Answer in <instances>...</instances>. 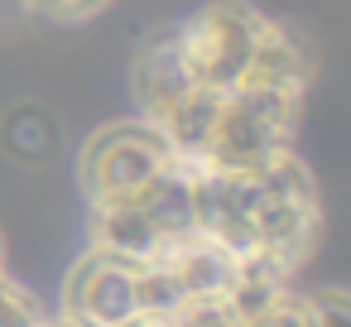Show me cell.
Returning a JSON list of instances; mask_svg holds the SVG:
<instances>
[{
    "label": "cell",
    "mask_w": 351,
    "mask_h": 327,
    "mask_svg": "<svg viewBox=\"0 0 351 327\" xmlns=\"http://www.w3.org/2000/svg\"><path fill=\"white\" fill-rule=\"evenodd\" d=\"M193 183V231L221 245L236 265H265L293 279L317 241V183L289 149L260 169H197Z\"/></svg>",
    "instance_id": "obj_1"
},
{
    "label": "cell",
    "mask_w": 351,
    "mask_h": 327,
    "mask_svg": "<svg viewBox=\"0 0 351 327\" xmlns=\"http://www.w3.org/2000/svg\"><path fill=\"white\" fill-rule=\"evenodd\" d=\"M178 308V289L164 260H125L87 245V255L63 279V317L77 327H125L135 317H169Z\"/></svg>",
    "instance_id": "obj_2"
},
{
    "label": "cell",
    "mask_w": 351,
    "mask_h": 327,
    "mask_svg": "<svg viewBox=\"0 0 351 327\" xmlns=\"http://www.w3.org/2000/svg\"><path fill=\"white\" fill-rule=\"evenodd\" d=\"M188 236L197 231H193V183L183 159L169 173H159L149 188L106 207H87V245L125 260H159Z\"/></svg>",
    "instance_id": "obj_3"
},
{
    "label": "cell",
    "mask_w": 351,
    "mask_h": 327,
    "mask_svg": "<svg viewBox=\"0 0 351 327\" xmlns=\"http://www.w3.org/2000/svg\"><path fill=\"white\" fill-rule=\"evenodd\" d=\"M298 101L303 92L289 87H265V82H241L231 92H217L207 149L197 169H260L279 154L293 149L298 130Z\"/></svg>",
    "instance_id": "obj_4"
},
{
    "label": "cell",
    "mask_w": 351,
    "mask_h": 327,
    "mask_svg": "<svg viewBox=\"0 0 351 327\" xmlns=\"http://www.w3.org/2000/svg\"><path fill=\"white\" fill-rule=\"evenodd\" d=\"M274 20L260 15L245 0H212V5L193 10L183 25H173L178 58L202 92H231L255 77L260 49L269 39Z\"/></svg>",
    "instance_id": "obj_5"
},
{
    "label": "cell",
    "mask_w": 351,
    "mask_h": 327,
    "mask_svg": "<svg viewBox=\"0 0 351 327\" xmlns=\"http://www.w3.org/2000/svg\"><path fill=\"white\" fill-rule=\"evenodd\" d=\"M173 164H178V154L169 149L159 125L145 121V116H130V121L101 125L82 145V154H77V188H82L87 207H106V202H121V197L149 188Z\"/></svg>",
    "instance_id": "obj_6"
},
{
    "label": "cell",
    "mask_w": 351,
    "mask_h": 327,
    "mask_svg": "<svg viewBox=\"0 0 351 327\" xmlns=\"http://www.w3.org/2000/svg\"><path fill=\"white\" fill-rule=\"evenodd\" d=\"M130 87H135V101H140V116L145 121H159L173 101H183L193 92V77L178 58V44H173V29L154 34L140 53H135V68H130Z\"/></svg>",
    "instance_id": "obj_7"
},
{
    "label": "cell",
    "mask_w": 351,
    "mask_h": 327,
    "mask_svg": "<svg viewBox=\"0 0 351 327\" xmlns=\"http://www.w3.org/2000/svg\"><path fill=\"white\" fill-rule=\"evenodd\" d=\"M44 317H49V308L0 269V327H39Z\"/></svg>",
    "instance_id": "obj_8"
},
{
    "label": "cell",
    "mask_w": 351,
    "mask_h": 327,
    "mask_svg": "<svg viewBox=\"0 0 351 327\" xmlns=\"http://www.w3.org/2000/svg\"><path fill=\"white\" fill-rule=\"evenodd\" d=\"M245 327H308V293H298L293 284H284Z\"/></svg>",
    "instance_id": "obj_9"
},
{
    "label": "cell",
    "mask_w": 351,
    "mask_h": 327,
    "mask_svg": "<svg viewBox=\"0 0 351 327\" xmlns=\"http://www.w3.org/2000/svg\"><path fill=\"white\" fill-rule=\"evenodd\" d=\"M20 5H25L34 20H44V25H82V20H92L97 10H106L111 0H20Z\"/></svg>",
    "instance_id": "obj_10"
},
{
    "label": "cell",
    "mask_w": 351,
    "mask_h": 327,
    "mask_svg": "<svg viewBox=\"0 0 351 327\" xmlns=\"http://www.w3.org/2000/svg\"><path fill=\"white\" fill-rule=\"evenodd\" d=\"M308 327H351V293L346 289L308 293Z\"/></svg>",
    "instance_id": "obj_11"
},
{
    "label": "cell",
    "mask_w": 351,
    "mask_h": 327,
    "mask_svg": "<svg viewBox=\"0 0 351 327\" xmlns=\"http://www.w3.org/2000/svg\"><path fill=\"white\" fill-rule=\"evenodd\" d=\"M0 269H5V241H0Z\"/></svg>",
    "instance_id": "obj_12"
}]
</instances>
